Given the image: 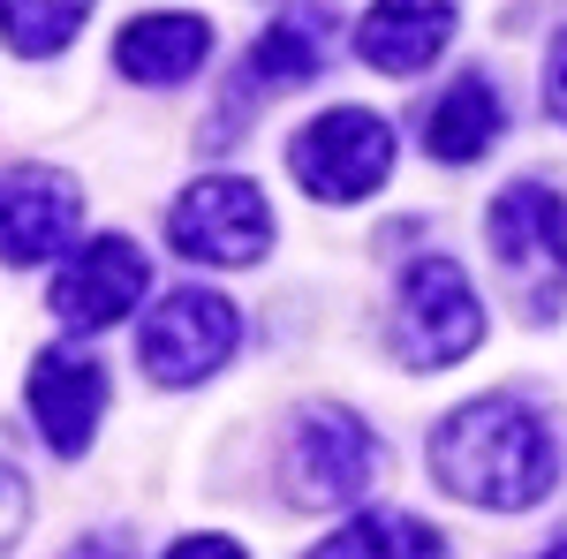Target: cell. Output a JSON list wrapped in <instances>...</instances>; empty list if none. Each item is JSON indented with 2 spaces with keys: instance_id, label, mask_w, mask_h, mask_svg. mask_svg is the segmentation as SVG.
<instances>
[{
  "instance_id": "1",
  "label": "cell",
  "mask_w": 567,
  "mask_h": 559,
  "mask_svg": "<svg viewBox=\"0 0 567 559\" xmlns=\"http://www.w3.org/2000/svg\"><path fill=\"white\" fill-rule=\"evenodd\" d=\"M432 476L492 515H523L537 507L553 484H560V438L553 424L515 401V393H492V401H462L446 424L432 431Z\"/></svg>"
},
{
  "instance_id": "2",
  "label": "cell",
  "mask_w": 567,
  "mask_h": 559,
  "mask_svg": "<svg viewBox=\"0 0 567 559\" xmlns=\"http://www.w3.org/2000/svg\"><path fill=\"white\" fill-rule=\"evenodd\" d=\"M484 242L529 325H553L567 310V197L545 182H507L484 213Z\"/></svg>"
},
{
  "instance_id": "3",
  "label": "cell",
  "mask_w": 567,
  "mask_h": 559,
  "mask_svg": "<svg viewBox=\"0 0 567 559\" xmlns=\"http://www.w3.org/2000/svg\"><path fill=\"white\" fill-rule=\"evenodd\" d=\"M477 341H484V302L462 280V265L454 258L409 265L401 302H393V355L409 371H446V363H462Z\"/></svg>"
},
{
  "instance_id": "4",
  "label": "cell",
  "mask_w": 567,
  "mask_h": 559,
  "mask_svg": "<svg viewBox=\"0 0 567 559\" xmlns=\"http://www.w3.org/2000/svg\"><path fill=\"white\" fill-rule=\"evenodd\" d=\"M288 174L318 205H355L393 174V130L379 114H363V106H333L288 144Z\"/></svg>"
},
{
  "instance_id": "5",
  "label": "cell",
  "mask_w": 567,
  "mask_h": 559,
  "mask_svg": "<svg viewBox=\"0 0 567 559\" xmlns=\"http://www.w3.org/2000/svg\"><path fill=\"white\" fill-rule=\"evenodd\" d=\"M235 341H243L235 302L213 296V288H175V296L144 318L136 355H144V371H152L159 386H205L219 363L235 355Z\"/></svg>"
},
{
  "instance_id": "6",
  "label": "cell",
  "mask_w": 567,
  "mask_h": 559,
  "mask_svg": "<svg viewBox=\"0 0 567 559\" xmlns=\"http://www.w3.org/2000/svg\"><path fill=\"white\" fill-rule=\"evenodd\" d=\"M167 242L197 265H258L272 250V213H265L258 182H235V174H213V182H189L175 197V219H167Z\"/></svg>"
},
{
  "instance_id": "7",
  "label": "cell",
  "mask_w": 567,
  "mask_h": 559,
  "mask_svg": "<svg viewBox=\"0 0 567 559\" xmlns=\"http://www.w3.org/2000/svg\"><path fill=\"white\" fill-rule=\"evenodd\" d=\"M371 476H379V438L355 424L349 408L318 401V408L296 416V431H288V491L303 507H349V499L371 491Z\"/></svg>"
},
{
  "instance_id": "8",
  "label": "cell",
  "mask_w": 567,
  "mask_h": 559,
  "mask_svg": "<svg viewBox=\"0 0 567 559\" xmlns=\"http://www.w3.org/2000/svg\"><path fill=\"white\" fill-rule=\"evenodd\" d=\"M144 280H152V272H144V250H136L130 235H99V242H84L76 258L61 265L53 310H61V325L99 333V325H122V310H136Z\"/></svg>"
},
{
  "instance_id": "9",
  "label": "cell",
  "mask_w": 567,
  "mask_h": 559,
  "mask_svg": "<svg viewBox=\"0 0 567 559\" xmlns=\"http://www.w3.org/2000/svg\"><path fill=\"white\" fill-rule=\"evenodd\" d=\"M76 182L61 167H31L16 159L8 182H0V250L8 265H45L69 235H76Z\"/></svg>"
},
{
  "instance_id": "10",
  "label": "cell",
  "mask_w": 567,
  "mask_h": 559,
  "mask_svg": "<svg viewBox=\"0 0 567 559\" xmlns=\"http://www.w3.org/2000/svg\"><path fill=\"white\" fill-rule=\"evenodd\" d=\"M99 416H106V371L84 348H45L31 363V424L45 431V446L61 462H76L91 446V431H99Z\"/></svg>"
},
{
  "instance_id": "11",
  "label": "cell",
  "mask_w": 567,
  "mask_h": 559,
  "mask_svg": "<svg viewBox=\"0 0 567 559\" xmlns=\"http://www.w3.org/2000/svg\"><path fill=\"white\" fill-rule=\"evenodd\" d=\"M326 39H333V0H310V8H280L265 23V39L250 45V61L235 69L227 99L235 106H258L250 91H280V84H310L326 69Z\"/></svg>"
},
{
  "instance_id": "12",
  "label": "cell",
  "mask_w": 567,
  "mask_h": 559,
  "mask_svg": "<svg viewBox=\"0 0 567 559\" xmlns=\"http://www.w3.org/2000/svg\"><path fill=\"white\" fill-rule=\"evenodd\" d=\"M454 39V0H371L355 53L386 76H416L424 61H439Z\"/></svg>"
},
{
  "instance_id": "13",
  "label": "cell",
  "mask_w": 567,
  "mask_h": 559,
  "mask_svg": "<svg viewBox=\"0 0 567 559\" xmlns=\"http://www.w3.org/2000/svg\"><path fill=\"white\" fill-rule=\"evenodd\" d=\"M205 53H213V23L205 15H136L114 39V69L144 91H175L205 69Z\"/></svg>"
},
{
  "instance_id": "14",
  "label": "cell",
  "mask_w": 567,
  "mask_h": 559,
  "mask_svg": "<svg viewBox=\"0 0 567 559\" xmlns=\"http://www.w3.org/2000/svg\"><path fill=\"white\" fill-rule=\"evenodd\" d=\"M499 130H507L499 84H492V76H454L446 99H432V114H424V152L446 159V167H470V159L492 152Z\"/></svg>"
},
{
  "instance_id": "15",
  "label": "cell",
  "mask_w": 567,
  "mask_h": 559,
  "mask_svg": "<svg viewBox=\"0 0 567 559\" xmlns=\"http://www.w3.org/2000/svg\"><path fill=\"white\" fill-rule=\"evenodd\" d=\"M310 559H446V537L416 515H355Z\"/></svg>"
},
{
  "instance_id": "16",
  "label": "cell",
  "mask_w": 567,
  "mask_h": 559,
  "mask_svg": "<svg viewBox=\"0 0 567 559\" xmlns=\"http://www.w3.org/2000/svg\"><path fill=\"white\" fill-rule=\"evenodd\" d=\"M0 15H8V45L23 61H39V53H61L84 31L91 0H0Z\"/></svg>"
},
{
  "instance_id": "17",
  "label": "cell",
  "mask_w": 567,
  "mask_h": 559,
  "mask_svg": "<svg viewBox=\"0 0 567 559\" xmlns=\"http://www.w3.org/2000/svg\"><path fill=\"white\" fill-rule=\"evenodd\" d=\"M545 106L567 122V31L553 39V53H545Z\"/></svg>"
},
{
  "instance_id": "18",
  "label": "cell",
  "mask_w": 567,
  "mask_h": 559,
  "mask_svg": "<svg viewBox=\"0 0 567 559\" xmlns=\"http://www.w3.org/2000/svg\"><path fill=\"white\" fill-rule=\"evenodd\" d=\"M69 559H136V545L122 537V529H99V537H84Z\"/></svg>"
},
{
  "instance_id": "19",
  "label": "cell",
  "mask_w": 567,
  "mask_h": 559,
  "mask_svg": "<svg viewBox=\"0 0 567 559\" xmlns=\"http://www.w3.org/2000/svg\"><path fill=\"white\" fill-rule=\"evenodd\" d=\"M167 559H243V545L235 537H182Z\"/></svg>"
},
{
  "instance_id": "20",
  "label": "cell",
  "mask_w": 567,
  "mask_h": 559,
  "mask_svg": "<svg viewBox=\"0 0 567 559\" xmlns=\"http://www.w3.org/2000/svg\"><path fill=\"white\" fill-rule=\"evenodd\" d=\"M537 559H567V537H560V545H553V552H537Z\"/></svg>"
}]
</instances>
